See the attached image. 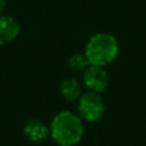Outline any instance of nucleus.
Masks as SVG:
<instances>
[{"instance_id": "f257e3e1", "label": "nucleus", "mask_w": 146, "mask_h": 146, "mask_svg": "<svg viewBox=\"0 0 146 146\" xmlns=\"http://www.w3.org/2000/svg\"><path fill=\"white\" fill-rule=\"evenodd\" d=\"M50 135L59 146H73L82 139V121L72 111H62L51 122Z\"/></svg>"}, {"instance_id": "f03ea898", "label": "nucleus", "mask_w": 146, "mask_h": 146, "mask_svg": "<svg viewBox=\"0 0 146 146\" xmlns=\"http://www.w3.org/2000/svg\"><path fill=\"white\" fill-rule=\"evenodd\" d=\"M119 53V45L113 35L99 32L91 36L86 44L85 55L91 66L104 67L110 64Z\"/></svg>"}, {"instance_id": "7ed1b4c3", "label": "nucleus", "mask_w": 146, "mask_h": 146, "mask_svg": "<svg viewBox=\"0 0 146 146\" xmlns=\"http://www.w3.org/2000/svg\"><path fill=\"white\" fill-rule=\"evenodd\" d=\"M105 111L104 100L98 92H86L80 96L78 100V113L87 122H95L103 117Z\"/></svg>"}, {"instance_id": "20e7f679", "label": "nucleus", "mask_w": 146, "mask_h": 146, "mask_svg": "<svg viewBox=\"0 0 146 146\" xmlns=\"http://www.w3.org/2000/svg\"><path fill=\"white\" fill-rule=\"evenodd\" d=\"M83 82H85L86 87L92 92H101L108 87V73L104 71L103 67L90 64L83 72Z\"/></svg>"}, {"instance_id": "39448f33", "label": "nucleus", "mask_w": 146, "mask_h": 146, "mask_svg": "<svg viewBox=\"0 0 146 146\" xmlns=\"http://www.w3.org/2000/svg\"><path fill=\"white\" fill-rule=\"evenodd\" d=\"M19 35V25L13 17L0 15V45L12 42Z\"/></svg>"}, {"instance_id": "423d86ee", "label": "nucleus", "mask_w": 146, "mask_h": 146, "mask_svg": "<svg viewBox=\"0 0 146 146\" xmlns=\"http://www.w3.org/2000/svg\"><path fill=\"white\" fill-rule=\"evenodd\" d=\"M23 133H25L26 139L30 140V141L41 142L48 139L49 133H50V129L42 122L37 121V119H32V121L26 123L25 128H23Z\"/></svg>"}, {"instance_id": "0eeeda50", "label": "nucleus", "mask_w": 146, "mask_h": 146, "mask_svg": "<svg viewBox=\"0 0 146 146\" xmlns=\"http://www.w3.org/2000/svg\"><path fill=\"white\" fill-rule=\"evenodd\" d=\"M60 94L68 101H73L80 99L81 86L76 78H66L60 83Z\"/></svg>"}, {"instance_id": "6e6552de", "label": "nucleus", "mask_w": 146, "mask_h": 146, "mask_svg": "<svg viewBox=\"0 0 146 146\" xmlns=\"http://www.w3.org/2000/svg\"><path fill=\"white\" fill-rule=\"evenodd\" d=\"M68 64L73 71H85V69L90 66L86 55L85 54H80V53L73 54L71 58H69Z\"/></svg>"}, {"instance_id": "1a4fd4ad", "label": "nucleus", "mask_w": 146, "mask_h": 146, "mask_svg": "<svg viewBox=\"0 0 146 146\" xmlns=\"http://www.w3.org/2000/svg\"><path fill=\"white\" fill-rule=\"evenodd\" d=\"M4 8H5V0H0V15L4 12Z\"/></svg>"}]
</instances>
